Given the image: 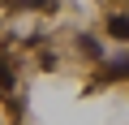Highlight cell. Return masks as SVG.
I'll list each match as a JSON object with an SVG mask.
<instances>
[{
  "label": "cell",
  "instance_id": "2",
  "mask_svg": "<svg viewBox=\"0 0 129 125\" xmlns=\"http://www.w3.org/2000/svg\"><path fill=\"white\" fill-rule=\"evenodd\" d=\"M125 73H129V56H112L108 69H103V82H116V78H125Z\"/></svg>",
  "mask_w": 129,
  "mask_h": 125
},
{
  "label": "cell",
  "instance_id": "3",
  "mask_svg": "<svg viewBox=\"0 0 129 125\" xmlns=\"http://www.w3.org/2000/svg\"><path fill=\"white\" fill-rule=\"evenodd\" d=\"M17 9H52V0H13Z\"/></svg>",
  "mask_w": 129,
  "mask_h": 125
},
{
  "label": "cell",
  "instance_id": "1",
  "mask_svg": "<svg viewBox=\"0 0 129 125\" xmlns=\"http://www.w3.org/2000/svg\"><path fill=\"white\" fill-rule=\"evenodd\" d=\"M108 35H112L116 43H129V17H125V13H116V17H108Z\"/></svg>",
  "mask_w": 129,
  "mask_h": 125
}]
</instances>
